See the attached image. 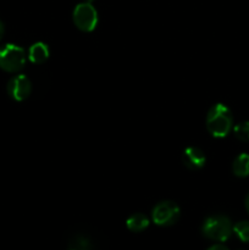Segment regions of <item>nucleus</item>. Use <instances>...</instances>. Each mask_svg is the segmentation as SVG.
Returning <instances> with one entry per match:
<instances>
[{
  "mask_svg": "<svg viewBox=\"0 0 249 250\" xmlns=\"http://www.w3.org/2000/svg\"><path fill=\"white\" fill-rule=\"evenodd\" d=\"M93 0H84V2H89V4H92Z\"/></svg>",
  "mask_w": 249,
  "mask_h": 250,
  "instance_id": "obj_17",
  "label": "nucleus"
},
{
  "mask_svg": "<svg viewBox=\"0 0 249 250\" xmlns=\"http://www.w3.org/2000/svg\"><path fill=\"white\" fill-rule=\"evenodd\" d=\"M246 209H247V211H248V214H249V193H248V195H247V198H246Z\"/></svg>",
  "mask_w": 249,
  "mask_h": 250,
  "instance_id": "obj_16",
  "label": "nucleus"
},
{
  "mask_svg": "<svg viewBox=\"0 0 249 250\" xmlns=\"http://www.w3.org/2000/svg\"><path fill=\"white\" fill-rule=\"evenodd\" d=\"M182 161L183 165L188 170L197 171L204 167L207 158H205L204 151L200 150L199 148H197V146H188V148L183 150Z\"/></svg>",
  "mask_w": 249,
  "mask_h": 250,
  "instance_id": "obj_7",
  "label": "nucleus"
},
{
  "mask_svg": "<svg viewBox=\"0 0 249 250\" xmlns=\"http://www.w3.org/2000/svg\"><path fill=\"white\" fill-rule=\"evenodd\" d=\"M72 20L80 31L92 32L98 24V12L89 2H80L73 10Z\"/></svg>",
  "mask_w": 249,
  "mask_h": 250,
  "instance_id": "obj_5",
  "label": "nucleus"
},
{
  "mask_svg": "<svg viewBox=\"0 0 249 250\" xmlns=\"http://www.w3.org/2000/svg\"><path fill=\"white\" fill-rule=\"evenodd\" d=\"M233 116L225 104L217 103L212 105L207 115V128L215 138H224L231 132Z\"/></svg>",
  "mask_w": 249,
  "mask_h": 250,
  "instance_id": "obj_1",
  "label": "nucleus"
},
{
  "mask_svg": "<svg viewBox=\"0 0 249 250\" xmlns=\"http://www.w3.org/2000/svg\"><path fill=\"white\" fill-rule=\"evenodd\" d=\"M4 23H2L1 21H0V41H1V38H2V36H4Z\"/></svg>",
  "mask_w": 249,
  "mask_h": 250,
  "instance_id": "obj_15",
  "label": "nucleus"
},
{
  "mask_svg": "<svg viewBox=\"0 0 249 250\" xmlns=\"http://www.w3.org/2000/svg\"><path fill=\"white\" fill-rule=\"evenodd\" d=\"M126 226L129 231L138 233V232L144 231V229L149 226V219L144 214L137 212V214L131 215V216L127 219Z\"/></svg>",
  "mask_w": 249,
  "mask_h": 250,
  "instance_id": "obj_10",
  "label": "nucleus"
},
{
  "mask_svg": "<svg viewBox=\"0 0 249 250\" xmlns=\"http://www.w3.org/2000/svg\"><path fill=\"white\" fill-rule=\"evenodd\" d=\"M233 133L238 141L249 142V121H242L233 127Z\"/></svg>",
  "mask_w": 249,
  "mask_h": 250,
  "instance_id": "obj_11",
  "label": "nucleus"
},
{
  "mask_svg": "<svg viewBox=\"0 0 249 250\" xmlns=\"http://www.w3.org/2000/svg\"><path fill=\"white\" fill-rule=\"evenodd\" d=\"M233 232L242 242H249V221H239L233 226Z\"/></svg>",
  "mask_w": 249,
  "mask_h": 250,
  "instance_id": "obj_12",
  "label": "nucleus"
},
{
  "mask_svg": "<svg viewBox=\"0 0 249 250\" xmlns=\"http://www.w3.org/2000/svg\"><path fill=\"white\" fill-rule=\"evenodd\" d=\"M233 232L231 220L224 215H214L203 222L202 233L207 238L216 242H225L231 237Z\"/></svg>",
  "mask_w": 249,
  "mask_h": 250,
  "instance_id": "obj_2",
  "label": "nucleus"
},
{
  "mask_svg": "<svg viewBox=\"0 0 249 250\" xmlns=\"http://www.w3.org/2000/svg\"><path fill=\"white\" fill-rule=\"evenodd\" d=\"M181 209L175 202L171 200H164L158 203L154 207L151 217H153L154 224L158 226H172L180 220Z\"/></svg>",
  "mask_w": 249,
  "mask_h": 250,
  "instance_id": "obj_4",
  "label": "nucleus"
},
{
  "mask_svg": "<svg viewBox=\"0 0 249 250\" xmlns=\"http://www.w3.org/2000/svg\"><path fill=\"white\" fill-rule=\"evenodd\" d=\"M27 55L23 48L15 44H6L0 48V68L6 72L15 73L26 65Z\"/></svg>",
  "mask_w": 249,
  "mask_h": 250,
  "instance_id": "obj_3",
  "label": "nucleus"
},
{
  "mask_svg": "<svg viewBox=\"0 0 249 250\" xmlns=\"http://www.w3.org/2000/svg\"><path fill=\"white\" fill-rule=\"evenodd\" d=\"M208 250H228V249H227L225 246H222V244H215V246L210 247Z\"/></svg>",
  "mask_w": 249,
  "mask_h": 250,
  "instance_id": "obj_14",
  "label": "nucleus"
},
{
  "mask_svg": "<svg viewBox=\"0 0 249 250\" xmlns=\"http://www.w3.org/2000/svg\"><path fill=\"white\" fill-rule=\"evenodd\" d=\"M71 250H75V249H71Z\"/></svg>",
  "mask_w": 249,
  "mask_h": 250,
  "instance_id": "obj_18",
  "label": "nucleus"
},
{
  "mask_svg": "<svg viewBox=\"0 0 249 250\" xmlns=\"http://www.w3.org/2000/svg\"><path fill=\"white\" fill-rule=\"evenodd\" d=\"M49 48L46 44L38 42L34 43L28 50V59L33 63H43L49 58Z\"/></svg>",
  "mask_w": 249,
  "mask_h": 250,
  "instance_id": "obj_8",
  "label": "nucleus"
},
{
  "mask_svg": "<svg viewBox=\"0 0 249 250\" xmlns=\"http://www.w3.org/2000/svg\"><path fill=\"white\" fill-rule=\"evenodd\" d=\"M232 171L233 175L239 178L248 177L249 176V154L242 153L234 159L232 164Z\"/></svg>",
  "mask_w": 249,
  "mask_h": 250,
  "instance_id": "obj_9",
  "label": "nucleus"
},
{
  "mask_svg": "<svg viewBox=\"0 0 249 250\" xmlns=\"http://www.w3.org/2000/svg\"><path fill=\"white\" fill-rule=\"evenodd\" d=\"M7 93L16 102H23L31 95L32 83L26 75H17L7 82Z\"/></svg>",
  "mask_w": 249,
  "mask_h": 250,
  "instance_id": "obj_6",
  "label": "nucleus"
},
{
  "mask_svg": "<svg viewBox=\"0 0 249 250\" xmlns=\"http://www.w3.org/2000/svg\"><path fill=\"white\" fill-rule=\"evenodd\" d=\"M71 249L75 250H92V243L84 236H77L71 242Z\"/></svg>",
  "mask_w": 249,
  "mask_h": 250,
  "instance_id": "obj_13",
  "label": "nucleus"
}]
</instances>
